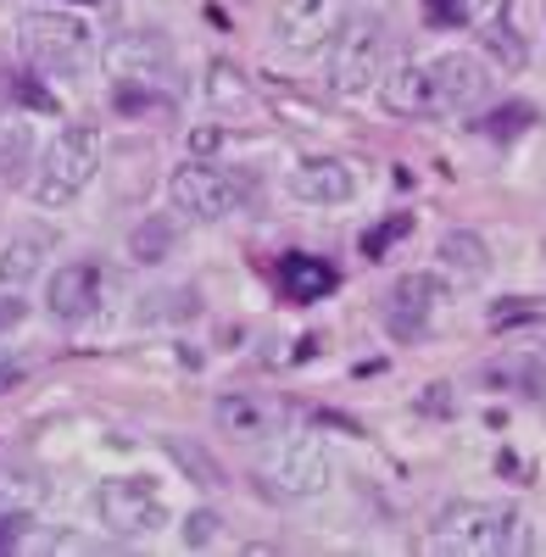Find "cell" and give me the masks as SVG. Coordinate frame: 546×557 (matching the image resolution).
<instances>
[{
    "instance_id": "6da1fadb",
    "label": "cell",
    "mask_w": 546,
    "mask_h": 557,
    "mask_svg": "<svg viewBox=\"0 0 546 557\" xmlns=\"http://www.w3.org/2000/svg\"><path fill=\"white\" fill-rule=\"evenodd\" d=\"M435 552H458V557H496V552H519L524 546V513L508 502H451L435 519L430 535Z\"/></svg>"
},
{
    "instance_id": "7a4b0ae2",
    "label": "cell",
    "mask_w": 546,
    "mask_h": 557,
    "mask_svg": "<svg viewBox=\"0 0 546 557\" xmlns=\"http://www.w3.org/2000/svg\"><path fill=\"white\" fill-rule=\"evenodd\" d=\"M17 51L28 57V67L51 73V78H78L96 57V34L84 17L62 12V7H34L17 17Z\"/></svg>"
},
{
    "instance_id": "3957f363",
    "label": "cell",
    "mask_w": 546,
    "mask_h": 557,
    "mask_svg": "<svg viewBox=\"0 0 546 557\" xmlns=\"http://www.w3.org/2000/svg\"><path fill=\"white\" fill-rule=\"evenodd\" d=\"M101 168V134L89 128V123H62L51 134V146L39 151L34 162V201L39 207H67L89 190V178H96Z\"/></svg>"
},
{
    "instance_id": "277c9868",
    "label": "cell",
    "mask_w": 546,
    "mask_h": 557,
    "mask_svg": "<svg viewBox=\"0 0 546 557\" xmlns=\"http://www.w3.org/2000/svg\"><path fill=\"white\" fill-rule=\"evenodd\" d=\"M257 480L273 491V496H285V502H307L318 491H330L335 480V457L330 446L318 441V435H273V446L262 451L257 462Z\"/></svg>"
},
{
    "instance_id": "5b68a950",
    "label": "cell",
    "mask_w": 546,
    "mask_h": 557,
    "mask_svg": "<svg viewBox=\"0 0 546 557\" xmlns=\"http://www.w3.org/2000/svg\"><path fill=\"white\" fill-rule=\"evenodd\" d=\"M167 201H173V212H185L196 223H218L246 207V184L218 162H178L167 173Z\"/></svg>"
},
{
    "instance_id": "8992f818",
    "label": "cell",
    "mask_w": 546,
    "mask_h": 557,
    "mask_svg": "<svg viewBox=\"0 0 546 557\" xmlns=\"http://www.w3.org/2000/svg\"><path fill=\"white\" fill-rule=\"evenodd\" d=\"M385 78V28L380 23H346L330 45V89L340 101L374 96Z\"/></svg>"
},
{
    "instance_id": "52a82bcc",
    "label": "cell",
    "mask_w": 546,
    "mask_h": 557,
    "mask_svg": "<svg viewBox=\"0 0 546 557\" xmlns=\"http://www.w3.org/2000/svg\"><path fill=\"white\" fill-rule=\"evenodd\" d=\"M101 67L107 78H117L123 89H167L178 78V62H173V45L151 28H134V34H117L101 45Z\"/></svg>"
},
{
    "instance_id": "ba28073f",
    "label": "cell",
    "mask_w": 546,
    "mask_h": 557,
    "mask_svg": "<svg viewBox=\"0 0 546 557\" xmlns=\"http://www.w3.org/2000/svg\"><path fill=\"white\" fill-rule=\"evenodd\" d=\"M96 513L112 535H151V530L167 524V502L140 474H112V480L96 485Z\"/></svg>"
},
{
    "instance_id": "9c48e42d",
    "label": "cell",
    "mask_w": 546,
    "mask_h": 557,
    "mask_svg": "<svg viewBox=\"0 0 546 557\" xmlns=\"http://www.w3.org/2000/svg\"><path fill=\"white\" fill-rule=\"evenodd\" d=\"M346 23H351L346 0H280V12H273V39L296 57H318V51H330Z\"/></svg>"
},
{
    "instance_id": "30bf717a",
    "label": "cell",
    "mask_w": 546,
    "mask_h": 557,
    "mask_svg": "<svg viewBox=\"0 0 546 557\" xmlns=\"http://www.w3.org/2000/svg\"><path fill=\"white\" fill-rule=\"evenodd\" d=\"M430 84H435V117L474 112L491 96V67L469 51H446V57L430 62Z\"/></svg>"
},
{
    "instance_id": "8fae6325",
    "label": "cell",
    "mask_w": 546,
    "mask_h": 557,
    "mask_svg": "<svg viewBox=\"0 0 546 557\" xmlns=\"http://www.w3.org/2000/svg\"><path fill=\"white\" fill-rule=\"evenodd\" d=\"M440 301H446V285H440L435 273H407V278H396V285H390V312H385L390 335H396V341H419V335L430 330V318H435Z\"/></svg>"
},
{
    "instance_id": "7c38bea8",
    "label": "cell",
    "mask_w": 546,
    "mask_h": 557,
    "mask_svg": "<svg viewBox=\"0 0 546 557\" xmlns=\"http://www.w3.org/2000/svg\"><path fill=\"white\" fill-rule=\"evenodd\" d=\"M101 290H107V273L96 262H62L51 273V285H45V307H51V318H62V323H84L101 307Z\"/></svg>"
},
{
    "instance_id": "4fadbf2b",
    "label": "cell",
    "mask_w": 546,
    "mask_h": 557,
    "mask_svg": "<svg viewBox=\"0 0 546 557\" xmlns=\"http://www.w3.org/2000/svg\"><path fill=\"white\" fill-rule=\"evenodd\" d=\"M290 196L307 207H346L357 196V168L340 157H307L290 168Z\"/></svg>"
},
{
    "instance_id": "5bb4252c",
    "label": "cell",
    "mask_w": 546,
    "mask_h": 557,
    "mask_svg": "<svg viewBox=\"0 0 546 557\" xmlns=\"http://www.w3.org/2000/svg\"><path fill=\"white\" fill-rule=\"evenodd\" d=\"M463 23H474V34H480V45L502 62L508 73H519L524 67V39H519V28H513V0H463Z\"/></svg>"
},
{
    "instance_id": "9a60e30c",
    "label": "cell",
    "mask_w": 546,
    "mask_h": 557,
    "mask_svg": "<svg viewBox=\"0 0 546 557\" xmlns=\"http://www.w3.org/2000/svg\"><path fill=\"white\" fill-rule=\"evenodd\" d=\"M212 424L229 441H273L285 430V407L268 396H218L212 401Z\"/></svg>"
},
{
    "instance_id": "2e32d148",
    "label": "cell",
    "mask_w": 546,
    "mask_h": 557,
    "mask_svg": "<svg viewBox=\"0 0 546 557\" xmlns=\"http://www.w3.org/2000/svg\"><path fill=\"white\" fill-rule=\"evenodd\" d=\"M380 107L390 117H435V84L430 62H396L380 78Z\"/></svg>"
},
{
    "instance_id": "e0dca14e",
    "label": "cell",
    "mask_w": 546,
    "mask_h": 557,
    "mask_svg": "<svg viewBox=\"0 0 546 557\" xmlns=\"http://www.w3.org/2000/svg\"><path fill=\"white\" fill-rule=\"evenodd\" d=\"M45 257H51V235L45 228H23L0 246V290H23L28 278H39Z\"/></svg>"
},
{
    "instance_id": "ac0fdd59",
    "label": "cell",
    "mask_w": 546,
    "mask_h": 557,
    "mask_svg": "<svg viewBox=\"0 0 546 557\" xmlns=\"http://www.w3.org/2000/svg\"><path fill=\"white\" fill-rule=\"evenodd\" d=\"M335 285H340V273L324 257H307V251L280 257V290H285V301H318V296H330Z\"/></svg>"
},
{
    "instance_id": "d6986e66",
    "label": "cell",
    "mask_w": 546,
    "mask_h": 557,
    "mask_svg": "<svg viewBox=\"0 0 546 557\" xmlns=\"http://www.w3.org/2000/svg\"><path fill=\"white\" fill-rule=\"evenodd\" d=\"M435 257L451 278H485V268H491V246L474 235V228H446Z\"/></svg>"
},
{
    "instance_id": "ffe728a7",
    "label": "cell",
    "mask_w": 546,
    "mask_h": 557,
    "mask_svg": "<svg viewBox=\"0 0 546 557\" xmlns=\"http://www.w3.org/2000/svg\"><path fill=\"white\" fill-rule=\"evenodd\" d=\"M207 101H212L218 112H246V107H251L246 73H240L235 62H212V67H207Z\"/></svg>"
},
{
    "instance_id": "44dd1931",
    "label": "cell",
    "mask_w": 546,
    "mask_h": 557,
    "mask_svg": "<svg viewBox=\"0 0 546 557\" xmlns=\"http://www.w3.org/2000/svg\"><path fill=\"white\" fill-rule=\"evenodd\" d=\"M128 251H134V262H162L173 251V218H146L140 228H134Z\"/></svg>"
},
{
    "instance_id": "7402d4cb",
    "label": "cell",
    "mask_w": 546,
    "mask_h": 557,
    "mask_svg": "<svg viewBox=\"0 0 546 557\" xmlns=\"http://www.w3.org/2000/svg\"><path fill=\"white\" fill-rule=\"evenodd\" d=\"M485 380H491V385H513V391H524V396H541V391H546V368H535V362H491Z\"/></svg>"
},
{
    "instance_id": "603a6c76",
    "label": "cell",
    "mask_w": 546,
    "mask_h": 557,
    "mask_svg": "<svg viewBox=\"0 0 546 557\" xmlns=\"http://www.w3.org/2000/svg\"><path fill=\"white\" fill-rule=\"evenodd\" d=\"M401 235H413V218H407V212H396V218H385L380 228H369V235H362V257H369V262H380Z\"/></svg>"
},
{
    "instance_id": "cb8c5ba5",
    "label": "cell",
    "mask_w": 546,
    "mask_h": 557,
    "mask_svg": "<svg viewBox=\"0 0 546 557\" xmlns=\"http://www.w3.org/2000/svg\"><path fill=\"white\" fill-rule=\"evenodd\" d=\"M23 157H28V128L12 123L0 134V173H23Z\"/></svg>"
},
{
    "instance_id": "d4e9b609",
    "label": "cell",
    "mask_w": 546,
    "mask_h": 557,
    "mask_svg": "<svg viewBox=\"0 0 546 557\" xmlns=\"http://www.w3.org/2000/svg\"><path fill=\"white\" fill-rule=\"evenodd\" d=\"M519 323H541V307L535 301H502V307H491V330H519Z\"/></svg>"
},
{
    "instance_id": "484cf974",
    "label": "cell",
    "mask_w": 546,
    "mask_h": 557,
    "mask_svg": "<svg viewBox=\"0 0 546 557\" xmlns=\"http://www.w3.org/2000/svg\"><path fill=\"white\" fill-rule=\"evenodd\" d=\"M530 117H535L530 107H502V112L491 117V134H519V128H524Z\"/></svg>"
},
{
    "instance_id": "4316f807",
    "label": "cell",
    "mask_w": 546,
    "mask_h": 557,
    "mask_svg": "<svg viewBox=\"0 0 546 557\" xmlns=\"http://www.w3.org/2000/svg\"><path fill=\"white\" fill-rule=\"evenodd\" d=\"M185 541H190V546H212V541H218V513H196L190 530H185Z\"/></svg>"
},
{
    "instance_id": "83f0119b",
    "label": "cell",
    "mask_w": 546,
    "mask_h": 557,
    "mask_svg": "<svg viewBox=\"0 0 546 557\" xmlns=\"http://www.w3.org/2000/svg\"><path fill=\"white\" fill-rule=\"evenodd\" d=\"M424 17L430 23H458L463 17V0H424Z\"/></svg>"
},
{
    "instance_id": "f1b7e54d",
    "label": "cell",
    "mask_w": 546,
    "mask_h": 557,
    "mask_svg": "<svg viewBox=\"0 0 546 557\" xmlns=\"http://www.w3.org/2000/svg\"><path fill=\"white\" fill-rule=\"evenodd\" d=\"M23 374H28V368H23L17 357H0V396L17 391V385H23Z\"/></svg>"
},
{
    "instance_id": "f546056e",
    "label": "cell",
    "mask_w": 546,
    "mask_h": 557,
    "mask_svg": "<svg viewBox=\"0 0 546 557\" xmlns=\"http://www.w3.org/2000/svg\"><path fill=\"white\" fill-rule=\"evenodd\" d=\"M23 312H28V307H23L12 290H0V330H12V323H23Z\"/></svg>"
},
{
    "instance_id": "4dcf8cb0",
    "label": "cell",
    "mask_w": 546,
    "mask_h": 557,
    "mask_svg": "<svg viewBox=\"0 0 546 557\" xmlns=\"http://www.w3.org/2000/svg\"><path fill=\"white\" fill-rule=\"evenodd\" d=\"M51 7H101V0H51Z\"/></svg>"
}]
</instances>
